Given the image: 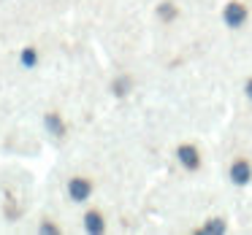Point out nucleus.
<instances>
[{
	"label": "nucleus",
	"instance_id": "obj_11",
	"mask_svg": "<svg viewBox=\"0 0 252 235\" xmlns=\"http://www.w3.org/2000/svg\"><path fill=\"white\" fill-rule=\"evenodd\" d=\"M244 95H247V98L252 100V76H250V78H247V81H244Z\"/></svg>",
	"mask_w": 252,
	"mask_h": 235
},
{
	"label": "nucleus",
	"instance_id": "obj_2",
	"mask_svg": "<svg viewBox=\"0 0 252 235\" xmlns=\"http://www.w3.org/2000/svg\"><path fill=\"white\" fill-rule=\"evenodd\" d=\"M247 17H250V11H247V6L241 3V0H230V3H225V8H222L225 27L241 30V27H244V22H247Z\"/></svg>",
	"mask_w": 252,
	"mask_h": 235
},
{
	"label": "nucleus",
	"instance_id": "obj_5",
	"mask_svg": "<svg viewBox=\"0 0 252 235\" xmlns=\"http://www.w3.org/2000/svg\"><path fill=\"white\" fill-rule=\"evenodd\" d=\"M111 92H114L117 98H127V95L133 92V76L130 73H120V76L111 81Z\"/></svg>",
	"mask_w": 252,
	"mask_h": 235
},
{
	"label": "nucleus",
	"instance_id": "obj_6",
	"mask_svg": "<svg viewBox=\"0 0 252 235\" xmlns=\"http://www.w3.org/2000/svg\"><path fill=\"white\" fill-rule=\"evenodd\" d=\"M84 230H87V233H93V235L103 233V230H106L103 213H100V211H87V213H84Z\"/></svg>",
	"mask_w": 252,
	"mask_h": 235
},
{
	"label": "nucleus",
	"instance_id": "obj_3",
	"mask_svg": "<svg viewBox=\"0 0 252 235\" xmlns=\"http://www.w3.org/2000/svg\"><path fill=\"white\" fill-rule=\"evenodd\" d=\"M228 179H230L233 186H247L252 181V162L247 157H236L233 162H230Z\"/></svg>",
	"mask_w": 252,
	"mask_h": 235
},
{
	"label": "nucleus",
	"instance_id": "obj_4",
	"mask_svg": "<svg viewBox=\"0 0 252 235\" xmlns=\"http://www.w3.org/2000/svg\"><path fill=\"white\" fill-rule=\"evenodd\" d=\"M68 195H71V200L84 203L90 195H93V181L84 179V176H76V179H71V181H68Z\"/></svg>",
	"mask_w": 252,
	"mask_h": 235
},
{
	"label": "nucleus",
	"instance_id": "obj_10",
	"mask_svg": "<svg viewBox=\"0 0 252 235\" xmlns=\"http://www.w3.org/2000/svg\"><path fill=\"white\" fill-rule=\"evenodd\" d=\"M35 62H38V54H35V49H30V46H28V49L22 52V65L25 68H33Z\"/></svg>",
	"mask_w": 252,
	"mask_h": 235
},
{
	"label": "nucleus",
	"instance_id": "obj_8",
	"mask_svg": "<svg viewBox=\"0 0 252 235\" xmlns=\"http://www.w3.org/2000/svg\"><path fill=\"white\" fill-rule=\"evenodd\" d=\"M198 233H203V235H222V233H228V224H225V219L214 216V219H206V222L198 227Z\"/></svg>",
	"mask_w": 252,
	"mask_h": 235
},
{
	"label": "nucleus",
	"instance_id": "obj_7",
	"mask_svg": "<svg viewBox=\"0 0 252 235\" xmlns=\"http://www.w3.org/2000/svg\"><path fill=\"white\" fill-rule=\"evenodd\" d=\"M158 19H160L163 25L176 22V19H179V6H176V3H171V0L160 3V6H158Z\"/></svg>",
	"mask_w": 252,
	"mask_h": 235
},
{
	"label": "nucleus",
	"instance_id": "obj_9",
	"mask_svg": "<svg viewBox=\"0 0 252 235\" xmlns=\"http://www.w3.org/2000/svg\"><path fill=\"white\" fill-rule=\"evenodd\" d=\"M46 127H49V132L57 138L65 135V122L60 119V114H46Z\"/></svg>",
	"mask_w": 252,
	"mask_h": 235
},
{
	"label": "nucleus",
	"instance_id": "obj_1",
	"mask_svg": "<svg viewBox=\"0 0 252 235\" xmlns=\"http://www.w3.org/2000/svg\"><path fill=\"white\" fill-rule=\"evenodd\" d=\"M176 159H179V165L187 170V173H198L203 165V157H201V149L195 146V143H179L176 146Z\"/></svg>",
	"mask_w": 252,
	"mask_h": 235
}]
</instances>
